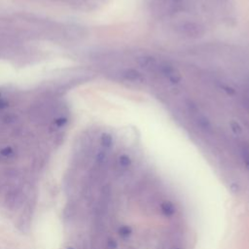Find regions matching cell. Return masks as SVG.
I'll list each match as a JSON object with an SVG mask.
<instances>
[{
  "mask_svg": "<svg viewBox=\"0 0 249 249\" xmlns=\"http://www.w3.org/2000/svg\"><path fill=\"white\" fill-rule=\"evenodd\" d=\"M137 62L145 71L154 74L170 84H177L182 77L178 69L169 62L152 55H143L137 58Z\"/></svg>",
  "mask_w": 249,
  "mask_h": 249,
  "instance_id": "6da1fadb",
  "label": "cell"
},
{
  "mask_svg": "<svg viewBox=\"0 0 249 249\" xmlns=\"http://www.w3.org/2000/svg\"><path fill=\"white\" fill-rule=\"evenodd\" d=\"M171 27L173 30L185 37L190 39H197L204 36L206 29L201 21L192 18H179L172 22Z\"/></svg>",
  "mask_w": 249,
  "mask_h": 249,
  "instance_id": "7a4b0ae2",
  "label": "cell"
},
{
  "mask_svg": "<svg viewBox=\"0 0 249 249\" xmlns=\"http://www.w3.org/2000/svg\"><path fill=\"white\" fill-rule=\"evenodd\" d=\"M122 76L125 81L130 82V83H135V84L136 83H143L144 80H145L144 76L140 72H138L134 69H125V70H124L122 72Z\"/></svg>",
  "mask_w": 249,
  "mask_h": 249,
  "instance_id": "3957f363",
  "label": "cell"
},
{
  "mask_svg": "<svg viewBox=\"0 0 249 249\" xmlns=\"http://www.w3.org/2000/svg\"><path fill=\"white\" fill-rule=\"evenodd\" d=\"M160 209H161V212H162L165 216H171V215H173L174 212H175L174 205H173L171 202H169V201H165V202L161 203Z\"/></svg>",
  "mask_w": 249,
  "mask_h": 249,
  "instance_id": "277c9868",
  "label": "cell"
},
{
  "mask_svg": "<svg viewBox=\"0 0 249 249\" xmlns=\"http://www.w3.org/2000/svg\"><path fill=\"white\" fill-rule=\"evenodd\" d=\"M240 157L244 164L249 168V147L248 146L242 145L240 147Z\"/></svg>",
  "mask_w": 249,
  "mask_h": 249,
  "instance_id": "5b68a950",
  "label": "cell"
},
{
  "mask_svg": "<svg viewBox=\"0 0 249 249\" xmlns=\"http://www.w3.org/2000/svg\"><path fill=\"white\" fill-rule=\"evenodd\" d=\"M113 139L112 136L108 133H103L101 136V144L104 148H110L112 146Z\"/></svg>",
  "mask_w": 249,
  "mask_h": 249,
  "instance_id": "8992f818",
  "label": "cell"
},
{
  "mask_svg": "<svg viewBox=\"0 0 249 249\" xmlns=\"http://www.w3.org/2000/svg\"><path fill=\"white\" fill-rule=\"evenodd\" d=\"M131 163V160L126 155H122L119 158V165L123 168H127Z\"/></svg>",
  "mask_w": 249,
  "mask_h": 249,
  "instance_id": "52a82bcc",
  "label": "cell"
},
{
  "mask_svg": "<svg viewBox=\"0 0 249 249\" xmlns=\"http://www.w3.org/2000/svg\"><path fill=\"white\" fill-rule=\"evenodd\" d=\"M242 104L245 107V109L249 112V87L246 89H244L242 95Z\"/></svg>",
  "mask_w": 249,
  "mask_h": 249,
  "instance_id": "ba28073f",
  "label": "cell"
},
{
  "mask_svg": "<svg viewBox=\"0 0 249 249\" xmlns=\"http://www.w3.org/2000/svg\"><path fill=\"white\" fill-rule=\"evenodd\" d=\"M132 231H131V228L128 227V226H123L119 229V233L121 236L123 237H127L131 234Z\"/></svg>",
  "mask_w": 249,
  "mask_h": 249,
  "instance_id": "9c48e42d",
  "label": "cell"
},
{
  "mask_svg": "<svg viewBox=\"0 0 249 249\" xmlns=\"http://www.w3.org/2000/svg\"><path fill=\"white\" fill-rule=\"evenodd\" d=\"M0 154L3 156V157H9L13 154V149L11 147H5L3 148L1 151H0Z\"/></svg>",
  "mask_w": 249,
  "mask_h": 249,
  "instance_id": "30bf717a",
  "label": "cell"
},
{
  "mask_svg": "<svg viewBox=\"0 0 249 249\" xmlns=\"http://www.w3.org/2000/svg\"><path fill=\"white\" fill-rule=\"evenodd\" d=\"M66 119L65 118H58L57 120L54 121V124L57 126V127H61L63 126L65 124H66Z\"/></svg>",
  "mask_w": 249,
  "mask_h": 249,
  "instance_id": "8fae6325",
  "label": "cell"
},
{
  "mask_svg": "<svg viewBox=\"0 0 249 249\" xmlns=\"http://www.w3.org/2000/svg\"><path fill=\"white\" fill-rule=\"evenodd\" d=\"M231 129L234 133H239L241 132V126L237 123H232L231 124Z\"/></svg>",
  "mask_w": 249,
  "mask_h": 249,
  "instance_id": "7c38bea8",
  "label": "cell"
},
{
  "mask_svg": "<svg viewBox=\"0 0 249 249\" xmlns=\"http://www.w3.org/2000/svg\"><path fill=\"white\" fill-rule=\"evenodd\" d=\"M107 244H108L109 249H116L117 248V242L114 239H109Z\"/></svg>",
  "mask_w": 249,
  "mask_h": 249,
  "instance_id": "4fadbf2b",
  "label": "cell"
},
{
  "mask_svg": "<svg viewBox=\"0 0 249 249\" xmlns=\"http://www.w3.org/2000/svg\"><path fill=\"white\" fill-rule=\"evenodd\" d=\"M7 106H8V103H7L5 100H3V99L0 98V110L6 108Z\"/></svg>",
  "mask_w": 249,
  "mask_h": 249,
  "instance_id": "5bb4252c",
  "label": "cell"
},
{
  "mask_svg": "<svg viewBox=\"0 0 249 249\" xmlns=\"http://www.w3.org/2000/svg\"><path fill=\"white\" fill-rule=\"evenodd\" d=\"M67 249H73V248H71V247H69V248H67Z\"/></svg>",
  "mask_w": 249,
  "mask_h": 249,
  "instance_id": "9a60e30c",
  "label": "cell"
}]
</instances>
